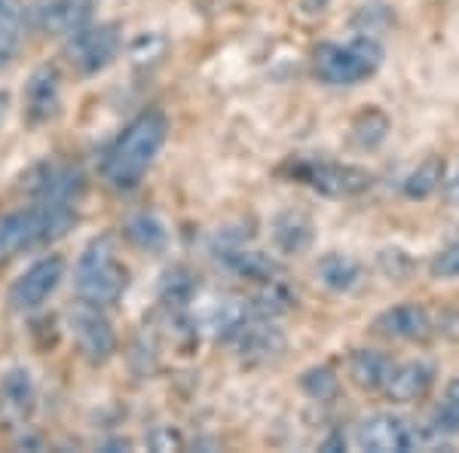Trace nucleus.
I'll list each match as a JSON object with an SVG mask.
<instances>
[{
    "label": "nucleus",
    "mask_w": 459,
    "mask_h": 453,
    "mask_svg": "<svg viewBox=\"0 0 459 453\" xmlns=\"http://www.w3.org/2000/svg\"><path fill=\"white\" fill-rule=\"evenodd\" d=\"M432 429L441 438L459 435V377H454V380L447 383V389H444L438 407H435V414H432Z\"/></svg>",
    "instance_id": "nucleus-23"
},
{
    "label": "nucleus",
    "mask_w": 459,
    "mask_h": 453,
    "mask_svg": "<svg viewBox=\"0 0 459 453\" xmlns=\"http://www.w3.org/2000/svg\"><path fill=\"white\" fill-rule=\"evenodd\" d=\"M383 47L374 37L350 43H322L313 53V71L325 86H359L383 68Z\"/></svg>",
    "instance_id": "nucleus-4"
},
{
    "label": "nucleus",
    "mask_w": 459,
    "mask_h": 453,
    "mask_svg": "<svg viewBox=\"0 0 459 453\" xmlns=\"http://www.w3.org/2000/svg\"><path fill=\"white\" fill-rule=\"evenodd\" d=\"M89 19H92V0H47L34 13V22L40 31L65 37L89 25Z\"/></svg>",
    "instance_id": "nucleus-15"
},
{
    "label": "nucleus",
    "mask_w": 459,
    "mask_h": 453,
    "mask_svg": "<svg viewBox=\"0 0 459 453\" xmlns=\"http://www.w3.org/2000/svg\"><path fill=\"white\" fill-rule=\"evenodd\" d=\"M435 377H438V368L426 359L392 362L389 377L383 383V396L395 405H411V401H420L432 392Z\"/></svg>",
    "instance_id": "nucleus-10"
},
{
    "label": "nucleus",
    "mask_w": 459,
    "mask_h": 453,
    "mask_svg": "<svg viewBox=\"0 0 459 453\" xmlns=\"http://www.w3.org/2000/svg\"><path fill=\"white\" fill-rule=\"evenodd\" d=\"M34 193L37 199H62V203H77L83 193L86 181L77 166H65V162H49L34 175Z\"/></svg>",
    "instance_id": "nucleus-17"
},
{
    "label": "nucleus",
    "mask_w": 459,
    "mask_h": 453,
    "mask_svg": "<svg viewBox=\"0 0 459 453\" xmlns=\"http://www.w3.org/2000/svg\"><path fill=\"white\" fill-rule=\"evenodd\" d=\"M6 117H10V92H6V89H0V129H4Z\"/></svg>",
    "instance_id": "nucleus-29"
},
{
    "label": "nucleus",
    "mask_w": 459,
    "mask_h": 453,
    "mask_svg": "<svg viewBox=\"0 0 459 453\" xmlns=\"http://www.w3.org/2000/svg\"><path fill=\"white\" fill-rule=\"evenodd\" d=\"M374 114H377V110H368V114H361V120L352 126V141L359 147H368V151L380 144V141L386 138V132H389V120H386V117H380L377 126H371Z\"/></svg>",
    "instance_id": "nucleus-26"
},
{
    "label": "nucleus",
    "mask_w": 459,
    "mask_h": 453,
    "mask_svg": "<svg viewBox=\"0 0 459 453\" xmlns=\"http://www.w3.org/2000/svg\"><path fill=\"white\" fill-rule=\"evenodd\" d=\"M22 47V28H19V19L13 13H6L0 19V71H6L13 65Z\"/></svg>",
    "instance_id": "nucleus-25"
},
{
    "label": "nucleus",
    "mask_w": 459,
    "mask_h": 453,
    "mask_svg": "<svg viewBox=\"0 0 459 453\" xmlns=\"http://www.w3.org/2000/svg\"><path fill=\"white\" fill-rule=\"evenodd\" d=\"M120 53V34L114 25H83L68 37V58L80 74L105 71Z\"/></svg>",
    "instance_id": "nucleus-9"
},
{
    "label": "nucleus",
    "mask_w": 459,
    "mask_h": 453,
    "mask_svg": "<svg viewBox=\"0 0 459 453\" xmlns=\"http://www.w3.org/2000/svg\"><path fill=\"white\" fill-rule=\"evenodd\" d=\"M214 255L218 261L227 266L230 273H236L239 279H251V282H273L279 276V264L273 261L270 255L257 248H246L239 240H224L214 245Z\"/></svg>",
    "instance_id": "nucleus-12"
},
{
    "label": "nucleus",
    "mask_w": 459,
    "mask_h": 453,
    "mask_svg": "<svg viewBox=\"0 0 459 453\" xmlns=\"http://www.w3.org/2000/svg\"><path fill=\"white\" fill-rule=\"evenodd\" d=\"M316 276L325 288L337 294H350L352 288H359L361 282V264L352 261L350 255H340V251H331L325 255L316 266Z\"/></svg>",
    "instance_id": "nucleus-19"
},
{
    "label": "nucleus",
    "mask_w": 459,
    "mask_h": 453,
    "mask_svg": "<svg viewBox=\"0 0 459 453\" xmlns=\"http://www.w3.org/2000/svg\"><path fill=\"white\" fill-rule=\"evenodd\" d=\"M441 181H444V160L441 157H426L411 175L404 178L402 190H404L407 199H426L441 187Z\"/></svg>",
    "instance_id": "nucleus-21"
},
{
    "label": "nucleus",
    "mask_w": 459,
    "mask_h": 453,
    "mask_svg": "<svg viewBox=\"0 0 459 453\" xmlns=\"http://www.w3.org/2000/svg\"><path fill=\"white\" fill-rule=\"evenodd\" d=\"M374 328L389 340L413 344V340H426L432 334V318H429L426 307H420V303H398V307L377 316Z\"/></svg>",
    "instance_id": "nucleus-14"
},
{
    "label": "nucleus",
    "mask_w": 459,
    "mask_h": 453,
    "mask_svg": "<svg viewBox=\"0 0 459 453\" xmlns=\"http://www.w3.org/2000/svg\"><path fill=\"white\" fill-rule=\"evenodd\" d=\"M196 292V282L194 276H190L187 270H172L166 276V285H162V294H166L169 303H175V307H184V303H190V297H194Z\"/></svg>",
    "instance_id": "nucleus-27"
},
{
    "label": "nucleus",
    "mask_w": 459,
    "mask_h": 453,
    "mask_svg": "<svg viewBox=\"0 0 459 453\" xmlns=\"http://www.w3.org/2000/svg\"><path fill=\"white\" fill-rule=\"evenodd\" d=\"M71 334L77 344L80 355L92 365H105L110 355L117 353V334L110 328L108 316L101 313V307L92 303H80L71 313Z\"/></svg>",
    "instance_id": "nucleus-8"
},
{
    "label": "nucleus",
    "mask_w": 459,
    "mask_h": 453,
    "mask_svg": "<svg viewBox=\"0 0 459 453\" xmlns=\"http://www.w3.org/2000/svg\"><path fill=\"white\" fill-rule=\"evenodd\" d=\"M288 175L300 181L303 187L322 193L331 199H352L361 196L374 187V175L361 166H350V162L322 160V157H298L288 166Z\"/></svg>",
    "instance_id": "nucleus-5"
},
{
    "label": "nucleus",
    "mask_w": 459,
    "mask_h": 453,
    "mask_svg": "<svg viewBox=\"0 0 459 453\" xmlns=\"http://www.w3.org/2000/svg\"><path fill=\"white\" fill-rule=\"evenodd\" d=\"M74 288L80 301L92 307H114L129 288V273L117 257V245L110 236H99L83 248L77 266H74Z\"/></svg>",
    "instance_id": "nucleus-3"
},
{
    "label": "nucleus",
    "mask_w": 459,
    "mask_h": 453,
    "mask_svg": "<svg viewBox=\"0 0 459 453\" xmlns=\"http://www.w3.org/2000/svg\"><path fill=\"white\" fill-rule=\"evenodd\" d=\"M62 114V77L56 68L43 65L25 83V117L31 126H43Z\"/></svg>",
    "instance_id": "nucleus-11"
},
{
    "label": "nucleus",
    "mask_w": 459,
    "mask_h": 453,
    "mask_svg": "<svg viewBox=\"0 0 459 453\" xmlns=\"http://www.w3.org/2000/svg\"><path fill=\"white\" fill-rule=\"evenodd\" d=\"M447 196H450V203L459 209V169H456V175L450 178V184H447Z\"/></svg>",
    "instance_id": "nucleus-30"
},
{
    "label": "nucleus",
    "mask_w": 459,
    "mask_h": 453,
    "mask_svg": "<svg viewBox=\"0 0 459 453\" xmlns=\"http://www.w3.org/2000/svg\"><path fill=\"white\" fill-rule=\"evenodd\" d=\"M166 135L169 123L160 110H147V114L135 117L105 151V160H101L105 181L120 193L135 190L166 144Z\"/></svg>",
    "instance_id": "nucleus-1"
},
{
    "label": "nucleus",
    "mask_w": 459,
    "mask_h": 453,
    "mask_svg": "<svg viewBox=\"0 0 459 453\" xmlns=\"http://www.w3.org/2000/svg\"><path fill=\"white\" fill-rule=\"evenodd\" d=\"M230 344H236V349H239L242 359H248V362H270V359H276V355L285 349V334L279 331L266 316L255 313L239 331H236V337L230 340Z\"/></svg>",
    "instance_id": "nucleus-13"
},
{
    "label": "nucleus",
    "mask_w": 459,
    "mask_h": 453,
    "mask_svg": "<svg viewBox=\"0 0 459 453\" xmlns=\"http://www.w3.org/2000/svg\"><path fill=\"white\" fill-rule=\"evenodd\" d=\"M74 224H77V209L74 203H62V199H37L34 205L4 214L0 218V266H6L25 251L62 240Z\"/></svg>",
    "instance_id": "nucleus-2"
},
{
    "label": "nucleus",
    "mask_w": 459,
    "mask_h": 453,
    "mask_svg": "<svg viewBox=\"0 0 459 453\" xmlns=\"http://www.w3.org/2000/svg\"><path fill=\"white\" fill-rule=\"evenodd\" d=\"M62 279H65V261L58 255L34 261L10 285V297H6L10 309L13 313H34V309H40L43 303L58 292Z\"/></svg>",
    "instance_id": "nucleus-7"
},
{
    "label": "nucleus",
    "mask_w": 459,
    "mask_h": 453,
    "mask_svg": "<svg viewBox=\"0 0 459 453\" xmlns=\"http://www.w3.org/2000/svg\"><path fill=\"white\" fill-rule=\"evenodd\" d=\"M303 392H307L309 398H318V401H325V398H334L337 396V374L331 368H313V370H307L303 374Z\"/></svg>",
    "instance_id": "nucleus-24"
},
{
    "label": "nucleus",
    "mask_w": 459,
    "mask_h": 453,
    "mask_svg": "<svg viewBox=\"0 0 459 453\" xmlns=\"http://www.w3.org/2000/svg\"><path fill=\"white\" fill-rule=\"evenodd\" d=\"M392 368V359L380 349H355L350 355V377L361 389H383Z\"/></svg>",
    "instance_id": "nucleus-20"
},
{
    "label": "nucleus",
    "mask_w": 459,
    "mask_h": 453,
    "mask_svg": "<svg viewBox=\"0 0 459 453\" xmlns=\"http://www.w3.org/2000/svg\"><path fill=\"white\" fill-rule=\"evenodd\" d=\"M316 230L303 212H282L273 221V242L282 255H303L313 245Z\"/></svg>",
    "instance_id": "nucleus-18"
},
{
    "label": "nucleus",
    "mask_w": 459,
    "mask_h": 453,
    "mask_svg": "<svg viewBox=\"0 0 459 453\" xmlns=\"http://www.w3.org/2000/svg\"><path fill=\"white\" fill-rule=\"evenodd\" d=\"M438 432L435 429H420L411 420L398 417V414H374L359 426L355 432V444L361 450L374 453H407L420 448H435L438 444Z\"/></svg>",
    "instance_id": "nucleus-6"
},
{
    "label": "nucleus",
    "mask_w": 459,
    "mask_h": 453,
    "mask_svg": "<svg viewBox=\"0 0 459 453\" xmlns=\"http://www.w3.org/2000/svg\"><path fill=\"white\" fill-rule=\"evenodd\" d=\"M126 236L138 245L142 251H162L169 242V230L157 218V214H135V218L126 224Z\"/></svg>",
    "instance_id": "nucleus-22"
},
{
    "label": "nucleus",
    "mask_w": 459,
    "mask_h": 453,
    "mask_svg": "<svg viewBox=\"0 0 459 453\" xmlns=\"http://www.w3.org/2000/svg\"><path fill=\"white\" fill-rule=\"evenodd\" d=\"M6 13H10V10H6V0H0V19H4Z\"/></svg>",
    "instance_id": "nucleus-31"
},
{
    "label": "nucleus",
    "mask_w": 459,
    "mask_h": 453,
    "mask_svg": "<svg viewBox=\"0 0 459 453\" xmlns=\"http://www.w3.org/2000/svg\"><path fill=\"white\" fill-rule=\"evenodd\" d=\"M429 270H432L435 279H456L459 276V240H454L450 245H444L438 255L432 257Z\"/></svg>",
    "instance_id": "nucleus-28"
},
{
    "label": "nucleus",
    "mask_w": 459,
    "mask_h": 453,
    "mask_svg": "<svg viewBox=\"0 0 459 453\" xmlns=\"http://www.w3.org/2000/svg\"><path fill=\"white\" fill-rule=\"evenodd\" d=\"M37 405V386L28 368H10L0 377V414L6 420H25L31 417Z\"/></svg>",
    "instance_id": "nucleus-16"
}]
</instances>
